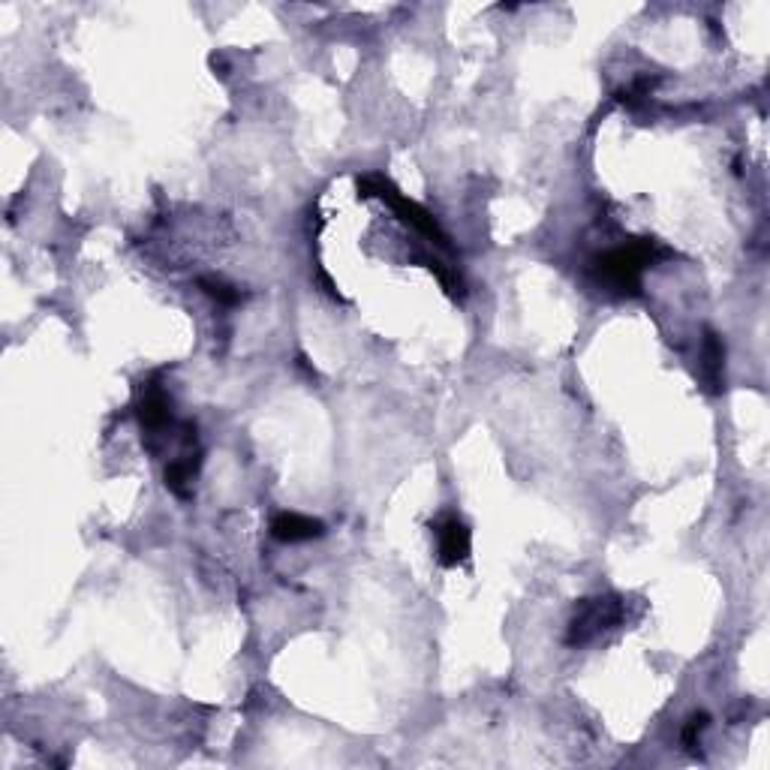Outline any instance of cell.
<instances>
[{
	"label": "cell",
	"instance_id": "cell-1",
	"mask_svg": "<svg viewBox=\"0 0 770 770\" xmlns=\"http://www.w3.org/2000/svg\"><path fill=\"white\" fill-rule=\"evenodd\" d=\"M659 256H665V250H659L653 241H635L629 247H617L608 250L602 256L593 259V271L599 274V280L620 292V295H635L641 286V271L656 262Z\"/></svg>",
	"mask_w": 770,
	"mask_h": 770
},
{
	"label": "cell",
	"instance_id": "cell-2",
	"mask_svg": "<svg viewBox=\"0 0 770 770\" xmlns=\"http://www.w3.org/2000/svg\"><path fill=\"white\" fill-rule=\"evenodd\" d=\"M358 190H361L364 196H379V199H385V202H389V205L404 217V223H410L416 232H422L425 238H431L437 247H449V238H446V232L437 226V220H434L425 208H419L416 202H410L407 196H401L385 178L367 175V178L358 181Z\"/></svg>",
	"mask_w": 770,
	"mask_h": 770
},
{
	"label": "cell",
	"instance_id": "cell-3",
	"mask_svg": "<svg viewBox=\"0 0 770 770\" xmlns=\"http://www.w3.org/2000/svg\"><path fill=\"white\" fill-rule=\"evenodd\" d=\"M620 620H623V602H620L617 596L587 599V602L578 608L575 620L569 623V635H566V641H569L572 647L587 644L590 638H596L599 632H605V629L617 626Z\"/></svg>",
	"mask_w": 770,
	"mask_h": 770
},
{
	"label": "cell",
	"instance_id": "cell-4",
	"mask_svg": "<svg viewBox=\"0 0 770 770\" xmlns=\"http://www.w3.org/2000/svg\"><path fill=\"white\" fill-rule=\"evenodd\" d=\"M434 536L443 566H458L470 557V530L458 515H443L434 524Z\"/></svg>",
	"mask_w": 770,
	"mask_h": 770
},
{
	"label": "cell",
	"instance_id": "cell-5",
	"mask_svg": "<svg viewBox=\"0 0 770 770\" xmlns=\"http://www.w3.org/2000/svg\"><path fill=\"white\" fill-rule=\"evenodd\" d=\"M271 536L277 542H307L322 536V521L298 515V512H283L271 521Z\"/></svg>",
	"mask_w": 770,
	"mask_h": 770
},
{
	"label": "cell",
	"instance_id": "cell-6",
	"mask_svg": "<svg viewBox=\"0 0 770 770\" xmlns=\"http://www.w3.org/2000/svg\"><path fill=\"white\" fill-rule=\"evenodd\" d=\"M139 422H142V428H148V431H163V428L172 422V404H169L166 392L157 389V385L145 389V395H142V401H139Z\"/></svg>",
	"mask_w": 770,
	"mask_h": 770
},
{
	"label": "cell",
	"instance_id": "cell-7",
	"mask_svg": "<svg viewBox=\"0 0 770 770\" xmlns=\"http://www.w3.org/2000/svg\"><path fill=\"white\" fill-rule=\"evenodd\" d=\"M196 467H199L196 455H184V458L172 461V464L166 467V485H169V491L178 494V497H190V482H193V476H196Z\"/></svg>",
	"mask_w": 770,
	"mask_h": 770
},
{
	"label": "cell",
	"instance_id": "cell-8",
	"mask_svg": "<svg viewBox=\"0 0 770 770\" xmlns=\"http://www.w3.org/2000/svg\"><path fill=\"white\" fill-rule=\"evenodd\" d=\"M199 286H202L217 304H223V307H232V304L241 301V292H238L235 286H229L226 280H220V277H202Z\"/></svg>",
	"mask_w": 770,
	"mask_h": 770
},
{
	"label": "cell",
	"instance_id": "cell-9",
	"mask_svg": "<svg viewBox=\"0 0 770 770\" xmlns=\"http://www.w3.org/2000/svg\"><path fill=\"white\" fill-rule=\"evenodd\" d=\"M707 728V713H695L689 722H686V728H683V743L686 746H695L698 743V734Z\"/></svg>",
	"mask_w": 770,
	"mask_h": 770
}]
</instances>
